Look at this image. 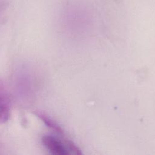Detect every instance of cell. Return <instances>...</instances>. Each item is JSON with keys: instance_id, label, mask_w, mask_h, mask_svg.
<instances>
[{"instance_id": "obj_2", "label": "cell", "mask_w": 155, "mask_h": 155, "mask_svg": "<svg viewBox=\"0 0 155 155\" xmlns=\"http://www.w3.org/2000/svg\"><path fill=\"white\" fill-rule=\"evenodd\" d=\"M44 147L52 154H79L80 150L70 140L52 134H45L41 138Z\"/></svg>"}, {"instance_id": "obj_3", "label": "cell", "mask_w": 155, "mask_h": 155, "mask_svg": "<svg viewBox=\"0 0 155 155\" xmlns=\"http://www.w3.org/2000/svg\"><path fill=\"white\" fill-rule=\"evenodd\" d=\"M11 113V103L8 90L0 79V124L7 122Z\"/></svg>"}, {"instance_id": "obj_4", "label": "cell", "mask_w": 155, "mask_h": 155, "mask_svg": "<svg viewBox=\"0 0 155 155\" xmlns=\"http://www.w3.org/2000/svg\"><path fill=\"white\" fill-rule=\"evenodd\" d=\"M35 114L48 127L52 129L54 131H56L58 134L60 135L64 134V131L60 127V126L54 121L51 118H50L48 116H47L44 113L37 111L35 112Z\"/></svg>"}, {"instance_id": "obj_1", "label": "cell", "mask_w": 155, "mask_h": 155, "mask_svg": "<svg viewBox=\"0 0 155 155\" xmlns=\"http://www.w3.org/2000/svg\"><path fill=\"white\" fill-rule=\"evenodd\" d=\"M27 67L22 66L18 68L14 73V88L18 97L24 102H28L35 91V81Z\"/></svg>"}, {"instance_id": "obj_5", "label": "cell", "mask_w": 155, "mask_h": 155, "mask_svg": "<svg viewBox=\"0 0 155 155\" xmlns=\"http://www.w3.org/2000/svg\"><path fill=\"white\" fill-rule=\"evenodd\" d=\"M7 7V0H0V19L4 15Z\"/></svg>"}]
</instances>
